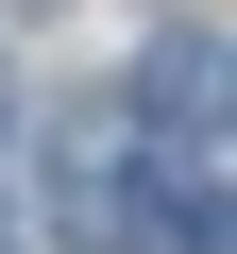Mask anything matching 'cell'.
I'll return each instance as SVG.
<instances>
[{
	"instance_id": "cell-1",
	"label": "cell",
	"mask_w": 237,
	"mask_h": 254,
	"mask_svg": "<svg viewBox=\"0 0 237 254\" xmlns=\"http://www.w3.org/2000/svg\"><path fill=\"white\" fill-rule=\"evenodd\" d=\"M136 102H153V119H237V51H220V34H153Z\"/></svg>"
},
{
	"instance_id": "cell-3",
	"label": "cell",
	"mask_w": 237,
	"mask_h": 254,
	"mask_svg": "<svg viewBox=\"0 0 237 254\" xmlns=\"http://www.w3.org/2000/svg\"><path fill=\"white\" fill-rule=\"evenodd\" d=\"M170 220H186L203 254H237V187H170Z\"/></svg>"
},
{
	"instance_id": "cell-4",
	"label": "cell",
	"mask_w": 237,
	"mask_h": 254,
	"mask_svg": "<svg viewBox=\"0 0 237 254\" xmlns=\"http://www.w3.org/2000/svg\"><path fill=\"white\" fill-rule=\"evenodd\" d=\"M0 254H17V220H0Z\"/></svg>"
},
{
	"instance_id": "cell-2",
	"label": "cell",
	"mask_w": 237,
	"mask_h": 254,
	"mask_svg": "<svg viewBox=\"0 0 237 254\" xmlns=\"http://www.w3.org/2000/svg\"><path fill=\"white\" fill-rule=\"evenodd\" d=\"M68 237H85V254H102V237H170V187H153V170H102V153H85V170H68Z\"/></svg>"
}]
</instances>
